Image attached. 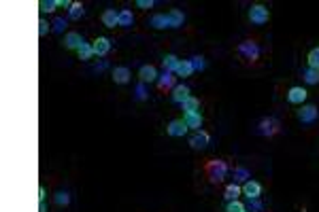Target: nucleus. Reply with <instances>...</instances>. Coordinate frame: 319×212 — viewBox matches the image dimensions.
<instances>
[{"label":"nucleus","instance_id":"f257e3e1","mask_svg":"<svg viewBox=\"0 0 319 212\" xmlns=\"http://www.w3.org/2000/svg\"><path fill=\"white\" fill-rule=\"evenodd\" d=\"M204 172H207L211 183H221L223 178L228 176V164L223 162V159H211V162H207V165H204Z\"/></svg>","mask_w":319,"mask_h":212},{"label":"nucleus","instance_id":"f03ea898","mask_svg":"<svg viewBox=\"0 0 319 212\" xmlns=\"http://www.w3.org/2000/svg\"><path fill=\"white\" fill-rule=\"evenodd\" d=\"M268 19H270V11H268L266 4H251V9H249V22L253 25H264Z\"/></svg>","mask_w":319,"mask_h":212},{"label":"nucleus","instance_id":"7ed1b4c3","mask_svg":"<svg viewBox=\"0 0 319 212\" xmlns=\"http://www.w3.org/2000/svg\"><path fill=\"white\" fill-rule=\"evenodd\" d=\"M296 117H298V121H302V123H315L319 117V111H317V106H313V104H302V108L296 113Z\"/></svg>","mask_w":319,"mask_h":212},{"label":"nucleus","instance_id":"20e7f679","mask_svg":"<svg viewBox=\"0 0 319 212\" xmlns=\"http://www.w3.org/2000/svg\"><path fill=\"white\" fill-rule=\"evenodd\" d=\"M189 127L185 125V121L183 119H175V121H170L168 125H166V134L172 138H183L185 134H187Z\"/></svg>","mask_w":319,"mask_h":212},{"label":"nucleus","instance_id":"39448f33","mask_svg":"<svg viewBox=\"0 0 319 212\" xmlns=\"http://www.w3.org/2000/svg\"><path fill=\"white\" fill-rule=\"evenodd\" d=\"M306 98H309V92L300 85L290 87V92H287V102H290V104H304Z\"/></svg>","mask_w":319,"mask_h":212},{"label":"nucleus","instance_id":"423d86ee","mask_svg":"<svg viewBox=\"0 0 319 212\" xmlns=\"http://www.w3.org/2000/svg\"><path fill=\"white\" fill-rule=\"evenodd\" d=\"M138 79H140V83H158V79H160V74H158V70H156V66H151V64H145V66H140V70H138Z\"/></svg>","mask_w":319,"mask_h":212},{"label":"nucleus","instance_id":"0eeeda50","mask_svg":"<svg viewBox=\"0 0 319 212\" xmlns=\"http://www.w3.org/2000/svg\"><path fill=\"white\" fill-rule=\"evenodd\" d=\"M239 53L253 62V60H258V55H260V47L253 41H245V43L239 45Z\"/></svg>","mask_w":319,"mask_h":212},{"label":"nucleus","instance_id":"6e6552de","mask_svg":"<svg viewBox=\"0 0 319 212\" xmlns=\"http://www.w3.org/2000/svg\"><path fill=\"white\" fill-rule=\"evenodd\" d=\"M242 195L249 197V200H258V197L262 195V185L258 181H245V185H242Z\"/></svg>","mask_w":319,"mask_h":212},{"label":"nucleus","instance_id":"1a4fd4ad","mask_svg":"<svg viewBox=\"0 0 319 212\" xmlns=\"http://www.w3.org/2000/svg\"><path fill=\"white\" fill-rule=\"evenodd\" d=\"M209 142H211V136H209V134L207 132H204V130H200V132H196L194 134V136H191L189 138V146H191V149H207V146H209Z\"/></svg>","mask_w":319,"mask_h":212},{"label":"nucleus","instance_id":"9d476101","mask_svg":"<svg viewBox=\"0 0 319 212\" xmlns=\"http://www.w3.org/2000/svg\"><path fill=\"white\" fill-rule=\"evenodd\" d=\"M102 25L108 30H113L115 25H119V11H115V9H106V11H102Z\"/></svg>","mask_w":319,"mask_h":212},{"label":"nucleus","instance_id":"9b49d317","mask_svg":"<svg viewBox=\"0 0 319 212\" xmlns=\"http://www.w3.org/2000/svg\"><path fill=\"white\" fill-rule=\"evenodd\" d=\"M183 121H185V125H187L189 130H196V132H200V127L204 123L200 111L198 113H183Z\"/></svg>","mask_w":319,"mask_h":212},{"label":"nucleus","instance_id":"f8f14e48","mask_svg":"<svg viewBox=\"0 0 319 212\" xmlns=\"http://www.w3.org/2000/svg\"><path fill=\"white\" fill-rule=\"evenodd\" d=\"M158 87L162 89V92L175 89L177 87V74L175 72H166L164 70V74H160V79H158Z\"/></svg>","mask_w":319,"mask_h":212},{"label":"nucleus","instance_id":"ddd939ff","mask_svg":"<svg viewBox=\"0 0 319 212\" xmlns=\"http://www.w3.org/2000/svg\"><path fill=\"white\" fill-rule=\"evenodd\" d=\"M92 47H94V55H106L108 51H111V41H108L106 36H98V38H94V43H92Z\"/></svg>","mask_w":319,"mask_h":212},{"label":"nucleus","instance_id":"4468645a","mask_svg":"<svg viewBox=\"0 0 319 212\" xmlns=\"http://www.w3.org/2000/svg\"><path fill=\"white\" fill-rule=\"evenodd\" d=\"M130 79H132L130 68H126V66H115L113 68V81L117 83V85H126V83H130Z\"/></svg>","mask_w":319,"mask_h":212},{"label":"nucleus","instance_id":"2eb2a0df","mask_svg":"<svg viewBox=\"0 0 319 212\" xmlns=\"http://www.w3.org/2000/svg\"><path fill=\"white\" fill-rule=\"evenodd\" d=\"M83 43H85V41H83V36L79 34V32H66V36H64V47H66V49L79 51V47Z\"/></svg>","mask_w":319,"mask_h":212},{"label":"nucleus","instance_id":"dca6fc26","mask_svg":"<svg viewBox=\"0 0 319 212\" xmlns=\"http://www.w3.org/2000/svg\"><path fill=\"white\" fill-rule=\"evenodd\" d=\"M166 17H168V28H181L185 22V15L179 9H170L166 13Z\"/></svg>","mask_w":319,"mask_h":212},{"label":"nucleus","instance_id":"f3484780","mask_svg":"<svg viewBox=\"0 0 319 212\" xmlns=\"http://www.w3.org/2000/svg\"><path fill=\"white\" fill-rule=\"evenodd\" d=\"M187 98H189V87L187 85H177L172 89V102H175V104H183Z\"/></svg>","mask_w":319,"mask_h":212},{"label":"nucleus","instance_id":"a211bd4d","mask_svg":"<svg viewBox=\"0 0 319 212\" xmlns=\"http://www.w3.org/2000/svg\"><path fill=\"white\" fill-rule=\"evenodd\" d=\"M177 76H183V79H187V76L194 74V64H191V60H181L177 66Z\"/></svg>","mask_w":319,"mask_h":212},{"label":"nucleus","instance_id":"6ab92c4d","mask_svg":"<svg viewBox=\"0 0 319 212\" xmlns=\"http://www.w3.org/2000/svg\"><path fill=\"white\" fill-rule=\"evenodd\" d=\"M179 62H181V60H179L177 55L166 53V55H164V60H162V64H164V70H166V72H177Z\"/></svg>","mask_w":319,"mask_h":212},{"label":"nucleus","instance_id":"aec40b11","mask_svg":"<svg viewBox=\"0 0 319 212\" xmlns=\"http://www.w3.org/2000/svg\"><path fill=\"white\" fill-rule=\"evenodd\" d=\"M149 25L151 28H156V30H164V28H168V17H166L164 13H156V15L151 17Z\"/></svg>","mask_w":319,"mask_h":212},{"label":"nucleus","instance_id":"412c9836","mask_svg":"<svg viewBox=\"0 0 319 212\" xmlns=\"http://www.w3.org/2000/svg\"><path fill=\"white\" fill-rule=\"evenodd\" d=\"M181 108H183V113H198L200 111V100L194 98V95H189V98L181 104Z\"/></svg>","mask_w":319,"mask_h":212},{"label":"nucleus","instance_id":"4be33fe9","mask_svg":"<svg viewBox=\"0 0 319 212\" xmlns=\"http://www.w3.org/2000/svg\"><path fill=\"white\" fill-rule=\"evenodd\" d=\"M302 79L306 85H319V70L315 68H306L302 72Z\"/></svg>","mask_w":319,"mask_h":212},{"label":"nucleus","instance_id":"5701e85b","mask_svg":"<svg viewBox=\"0 0 319 212\" xmlns=\"http://www.w3.org/2000/svg\"><path fill=\"white\" fill-rule=\"evenodd\" d=\"M223 195H226L228 202H234V200H239V197L242 195V187H239V185H228Z\"/></svg>","mask_w":319,"mask_h":212},{"label":"nucleus","instance_id":"b1692460","mask_svg":"<svg viewBox=\"0 0 319 212\" xmlns=\"http://www.w3.org/2000/svg\"><path fill=\"white\" fill-rule=\"evenodd\" d=\"M279 123H277V121H272V119H264V121H262V123H260V127H262V134H268V136H272V134H277V130H279V127H277Z\"/></svg>","mask_w":319,"mask_h":212},{"label":"nucleus","instance_id":"393cba45","mask_svg":"<svg viewBox=\"0 0 319 212\" xmlns=\"http://www.w3.org/2000/svg\"><path fill=\"white\" fill-rule=\"evenodd\" d=\"M77 53H79V60L81 62H87V60H92V57H94V47L89 43H83Z\"/></svg>","mask_w":319,"mask_h":212},{"label":"nucleus","instance_id":"a878e982","mask_svg":"<svg viewBox=\"0 0 319 212\" xmlns=\"http://www.w3.org/2000/svg\"><path fill=\"white\" fill-rule=\"evenodd\" d=\"M132 24H134V15H132V11H130V9L119 11V25H121V28H130Z\"/></svg>","mask_w":319,"mask_h":212},{"label":"nucleus","instance_id":"bb28decb","mask_svg":"<svg viewBox=\"0 0 319 212\" xmlns=\"http://www.w3.org/2000/svg\"><path fill=\"white\" fill-rule=\"evenodd\" d=\"M85 15V9H83L81 2H73V6L68 9V19H81Z\"/></svg>","mask_w":319,"mask_h":212},{"label":"nucleus","instance_id":"cd10ccee","mask_svg":"<svg viewBox=\"0 0 319 212\" xmlns=\"http://www.w3.org/2000/svg\"><path fill=\"white\" fill-rule=\"evenodd\" d=\"M306 64H309V68L319 70V47L309 51V55H306Z\"/></svg>","mask_w":319,"mask_h":212},{"label":"nucleus","instance_id":"c85d7f7f","mask_svg":"<svg viewBox=\"0 0 319 212\" xmlns=\"http://www.w3.org/2000/svg\"><path fill=\"white\" fill-rule=\"evenodd\" d=\"M55 6H57V0H41V2H38L41 13H53Z\"/></svg>","mask_w":319,"mask_h":212},{"label":"nucleus","instance_id":"c756f323","mask_svg":"<svg viewBox=\"0 0 319 212\" xmlns=\"http://www.w3.org/2000/svg\"><path fill=\"white\" fill-rule=\"evenodd\" d=\"M55 204H57V206H68V204H70V195L66 193V191H57V193H55Z\"/></svg>","mask_w":319,"mask_h":212},{"label":"nucleus","instance_id":"7c9ffc66","mask_svg":"<svg viewBox=\"0 0 319 212\" xmlns=\"http://www.w3.org/2000/svg\"><path fill=\"white\" fill-rule=\"evenodd\" d=\"M226 212H245V206H242V202H239V200L228 202L226 204Z\"/></svg>","mask_w":319,"mask_h":212},{"label":"nucleus","instance_id":"2f4dec72","mask_svg":"<svg viewBox=\"0 0 319 212\" xmlns=\"http://www.w3.org/2000/svg\"><path fill=\"white\" fill-rule=\"evenodd\" d=\"M49 30H53V28H51V24L47 19H38V36H45Z\"/></svg>","mask_w":319,"mask_h":212},{"label":"nucleus","instance_id":"473e14b6","mask_svg":"<svg viewBox=\"0 0 319 212\" xmlns=\"http://www.w3.org/2000/svg\"><path fill=\"white\" fill-rule=\"evenodd\" d=\"M51 25H53V32H64V28H66L68 24H66V19H64V17H55Z\"/></svg>","mask_w":319,"mask_h":212},{"label":"nucleus","instance_id":"72a5a7b5","mask_svg":"<svg viewBox=\"0 0 319 212\" xmlns=\"http://www.w3.org/2000/svg\"><path fill=\"white\" fill-rule=\"evenodd\" d=\"M191 64H194V70H204V57H200V55H196V57H191Z\"/></svg>","mask_w":319,"mask_h":212},{"label":"nucleus","instance_id":"f704fd0d","mask_svg":"<svg viewBox=\"0 0 319 212\" xmlns=\"http://www.w3.org/2000/svg\"><path fill=\"white\" fill-rule=\"evenodd\" d=\"M136 6L138 9H153V2L151 0H136Z\"/></svg>","mask_w":319,"mask_h":212},{"label":"nucleus","instance_id":"c9c22d12","mask_svg":"<svg viewBox=\"0 0 319 212\" xmlns=\"http://www.w3.org/2000/svg\"><path fill=\"white\" fill-rule=\"evenodd\" d=\"M45 197H47V191L45 187H38V202H45Z\"/></svg>","mask_w":319,"mask_h":212},{"label":"nucleus","instance_id":"e433bc0d","mask_svg":"<svg viewBox=\"0 0 319 212\" xmlns=\"http://www.w3.org/2000/svg\"><path fill=\"white\" fill-rule=\"evenodd\" d=\"M38 212H47V206H45V202H38Z\"/></svg>","mask_w":319,"mask_h":212}]
</instances>
